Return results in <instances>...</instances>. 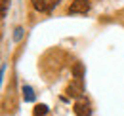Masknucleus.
Segmentation results:
<instances>
[{"label":"nucleus","mask_w":124,"mask_h":116,"mask_svg":"<svg viewBox=\"0 0 124 116\" xmlns=\"http://www.w3.org/2000/svg\"><path fill=\"white\" fill-rule=\"evenodd\" d=\"M32 2V8L36 12H42V14H50L52 10H55L59 6L61 0H31Z\"/></svg>","instance_id":"1"},{"label":"nucleus","mask_w":124,"mask_h":116,"mask_svg":"<svg viewBox=\"0 0 124 116\" xmlns=\"http://www.w3.org/2000/svg\"><path fill=\"white\" fill-rule=\"evenodd\" d=\"M90 10V0H75L71 6H69V14H86Z\"/></svg>","instance_id":"2"},{"label":"nucleus","mask_w":124,"mask_h":116,"mask_svg":"<svg viewBox=\"0 0 124 116\" xmlns=\"http://www.w3.org/2000/svg\"><path fill=\"white\" fill-rule=\"evenodd\" d=\"M75 114L77 116H90L92 114V109H90V103L80 99V101L75 103Z\"/></svg>","instance_id":"3"},{"label":"nucleus","mask_w":124,"mask_h":116,"mask_svg":"<svg viewBox=\"0 0 124 116\" xmlns=\"http://www.w3.org/2000/svg\"><path fill=\"white\" fill-rule=\"evenodd\" d=\"M82 91H84V87H82V82L77 80L75 84H71V86L67 87V93L71 95V97H82Z\"/></svg>","instance_id":"4"},{"label":"nucleus","mask_w":124,"mask_h":116,"mask_svg":"<svg viewBox=\"0 0 124 116\" xmlns=\"http://www.w3.org/2000/svg\"><path fill=\"white\" fill-rule=\"evenodd\" d=\"M23 99H25L27 103L34 101V91H32L31 86H23Z\"/></svg>","instance_id":"5"},{"label":"nucleus","mask_w":124,"mask_h":116,"mask_svg":"<svg viewBox=\"0 0 124 116\" xmlns=\"http://www.w3.org/2000/svg\"><path fill=\"white\" fill-rule=\"evenodd\" d=\"M32 112H34V116H46L48 114V107L46 105H36V107L32 109Z\"/></svg>","instance_id":"6"},{"label":"nucleus","mask_w":124,"mask_h":116,"mask_svg":"<svg viewBox=\"0 0 124 116\" xmlns=\"http://www.w3.org/2000/svg\"><path fill=\"white\" fill-rule=\"evenodd\" d=\"M73 72H75V78L82 82V65H77V67L73 69Z\"/></svg>","instance_id":"7"},{"label":"nucleus","mask_w":124,"mask_h":116,"mask_svg":"<svg viewBox=\"0 0 124 116\" xmlns=\"http://www.w3.org/2000/svg\"><path fill=\"white\" fill-rule=\"evenodd\" d=\"M21 38H23V29H21V27H17V29L14 30V40H16V42H19Z\"/></svg>","instance_id":"8"},{"label":"nucleus","mask_w":124,"mask_h":116,"mask_svg":"<svg viewBox=\"0 0 124 116\" xmlns=\"http://www.w3.org/2000/svg\"><path fill=\"white\" fill-rule=\"evenodd\" d=\"M8 6H10V0H2V19L8 15Z\"/></svg>","instance_id":"9"}]
</instances>
